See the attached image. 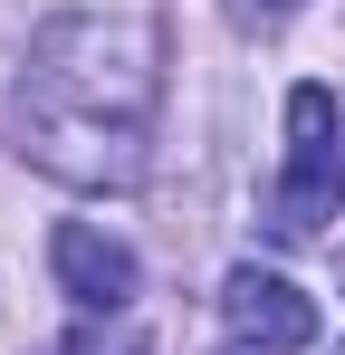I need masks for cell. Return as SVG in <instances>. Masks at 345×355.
Masks as SVG:
<instances>
[{
  "label": "cell",
  "mask_w": 345,
  "mask_h": 355,
  "mask_svg": "<svg viewBox=\"0 0 345 355\" xmlns=\"http://www.w3.org/2000/svg\"><path fill=\"white\" fill-rule=\"evenodd\" d=\"M230 355H240V346H230Z\"/></svg>",
  "instance_id": "cell-8"
},
{
  "label": "cell",
  "mask_w": 345,
  "mask_h": 355,
  "mask_svg": "<svg viewBox=\"0 0 345 355\" xmlns=\"http://www.w3.org/2000/svg\"><path fill=\"white\" fill-rule=\"evenodd\" d=\"M48 269H57V288L77 297L87 317H125L134 288H144V259H134L106 221H57L48 231Z\"/></svg>",
  "instance_id": "cell-4"
},
{
  "label": "cell",
  "mask_w": 345,
  "mask_h": 355,
  "mask_svg": "<svg viewBox=\"0 0 345 355\" xmlns=\"http://www.w3.org/2000/svg\"><path fill=\"white\" fill-rule=\"evenodd\" d=\"M297 10H307V0H230V19H240V29H288Z\"/></svg>",
  "instance_id": "cell-6"
},
{
  "label": "cell",
  "mask_w": 345,
  "mask_h": 355,
  "mask_svg": "<svg viewBox=\"0 0 345 355\" xmlns=\"http://www.w3.org/2000/svg\"><path fill=\"white\" fill-rule=\"evenodd\" d=\"M67 355H144V327H134V307H125L115 327H96V317H87V327L67 336Z\"/></svg>",
  "instance_id": "cell-5"
},
{
  "label": "cell",
  "mask_w": 345,
  "mask_h": 355,
  "mask_svg": "<svg viewBox=\"0 0 345 355\" xmlns=\"http://www.w3.org/2000/svg\"><path fill=\"white\" fill-rule=\"evenodd\" d=\"M345 202V116L336 87H288V173L269 192V231L278 240H317Z\"/></svg>",
  "instance_id": "cell-2"
},
{
  "label": "cell",
  "mask_w": 345,
  "mask_h": 355,
  "mask_svg": "<svg viewBox=\"0 0 345 355\" xmlns=\"http://www.w3.org/2000/svg\"><path fill=\"white\" fill-rule=\"evenodd\" d=\"M163 19L154 0H67L10 77V144L67 192H134L154 164Z\"/></svg>",
  "instance_id": "cell-1"
},
{
  "label": "cell",
  "mask_w": 345,
  "mask_h": 355,
  "mask_svg": "<svg viewBox=\"0 0 345 355\" xmlns=\"http://www.w3.org/2000/svg\"><path fill=\"white\" fill-rule=\"evenodd\" d=\"M221 327L240 355H297L317 346V297L278 269H230L221 279Z\"/></svg>",
  "instance_id": "cell-3"
},
{
  "label": "cell",
  "mask_w": 345,
  "mask_h": 355,
  "mask_svg": "<svg viewBox=\"0 0 345 355\" xmlns=\"http://www.w3.org/2000/svg\"><path fill=\"white\" fill-rule=\"evenodd\" d=\"M336 279H345V250H336Z\"/></svg>",
  "instance_id": "cell-7"
},
{
  "label": "cell",
  "mask_w": 345,
  "mask_h": 355,
  "mask_svg": "<svg viewBox=\"0 0 345 355\" xmlns=\"http://www.w3.org/2000/svg\"><path fill=\"white\" fill-rule=\"evenodd\" d=\"M336 355H345V346H336Z\"/></svg>",
  "instance_id": "cell-9"
}]
</instances>
